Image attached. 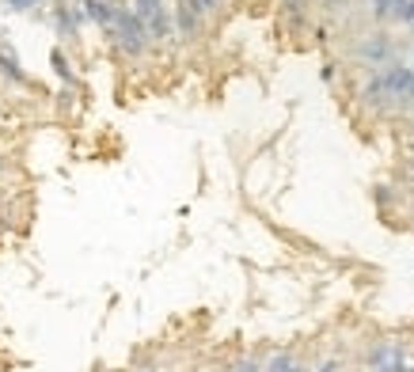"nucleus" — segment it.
Wrapping results in <instances>:
<instances>
[{
    "label": "nucleus",
    "instance_id": "obj_1",
    "mask_svg": "<svg viewBox=\"0 0 414 372\" xmlns=\"http://www.w3.org/2000/svg\"><path fill=\"white\" fill-rule=\"evenodd\" d=\"M8 4H12V8H35L38 0H8Z\"/></svg>",
    "mask_w": 414,
    "mask_h": 372
}]
</instances>
